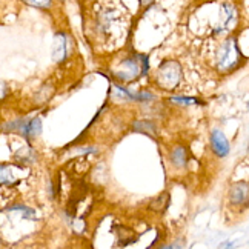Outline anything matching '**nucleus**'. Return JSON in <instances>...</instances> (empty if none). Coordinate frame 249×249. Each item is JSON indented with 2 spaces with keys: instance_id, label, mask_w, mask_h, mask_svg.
Segmentation results:
<instances>
[{
  "instance_id": "f257e3e1",
  "label": "nucleus",
  "mask_w": 249,
  "mask_h": 249,
  "mask_svg": "<svg viewBox=\"0 0 249 249\" xmlns=\"http://www.w3.org/2000/svg\"><path fill=\"white\" fill-rule=\"evenodd\" d=\"M245 62L246 57L240 50V45H238L235 36L229 34L217 43L213 54V63L218 72L222 74L234 72L238 68H242Z\"/></svg>"
},
{
  "instance_id": "f03ea898",
  "label": "nucleus",
  "mask_w": 249,
  "mask_h": 249,
  "mask_svg": "<svg viewBox=\"0 0 249 249\" xmlns=\"http://www.w3.org/2000/svg\"><path fill=\"white\" fill-rule=\"evenodd\" d=\"M240 22V13H238L237 6L232 2H223L218 8L217 22L213 28V34L215 36H229Z\"/></svg>"
},
{
  "instance_id": "7ed1b4c3",
  "label": "nucleus",
  "mask_w": 249,
  "mask_h": 249,
  "mask_svg": "<svg viewBox=\"0 0 249 249\" xmlns=\"http://www.w3.org/2000/svg\"><path fill=\"white\" fill-rule=\"evenodd\" d=\"M226 203L238 214L249 208V180L240 178L229 183L226 191Z\"/></svg>"
},
{
  "instance_id": "20e7f679",
  "label": "nucleus",
  "mask_w": 249,
  "mask_h": 249,
  "mask_svg": "<svg viewBox=\"0 0 249 249\" xmlns=\"http://www.w3.org/2000/svg\"><path fill=\"white\" fill-rule=\"evenodd\" d=\"M183 79V71L177 60H166L163 62L156 72V83L161 89L172 91L181 83Z\"/></svg>"
},
{
  "instance_id": "39448f33",
  "label": "nucleus",
  "mask_w": 249,
  "mask_h": 249,
  "mask_svg": "<svg viewBox=\"0 0 249 249\" xmlns=\"http://www.w3.org/2000/svg\"><path fill=\"white\" fill-rule=\"evenodd\" d=\"M140 55H126L119 62V65L112 70L114 77L122 83H131L142 74V66L139 63Z\"/></svg>"
},
{
  "instance_id": "423d86ee",
  "label": "nucleus",
  "mask_w": 249,
  "mask_h": 249,
  "mask_svg": "<svg viewBox=\"0 0 249 249\" xmlns=\"http://www.w3.org/2000/svg\"><path fill=\"white\" fill-rule=\"evenodd\" d=\"M209 145H211V149H213V154L218 159H225L229 156V152H231V143H229L223 131L218 128H214L211 131Z\"/></svg>"
},
{
  "instance_id": "0eeeda50",
  "label": "nucleus",
  "mask_w": 249,
  "mask_h": 249,
  "mask_svg": "<svg viewBox=\"0 0 249 249\" xmlns=\"http://www.w3.org/2000/svg\"><path fill=\"white\" fill-rule=\"evenodd\" d=\"M8 128H16V131H18L22 136L28 140L36 139L42 131V120L39 117H34L31 120H17L14 123L9 124Z\"/></svg>"
},
{
  "instance_id": "6e6552de",
  "label": "nucleus",
  "mask_w": 249,
  "mask_h": 249,
  "mask_svg": "<svg viewBox=\"0 0 249 249\" xmlns=\"http://www.w3.org/2000/svg\"><path fill=\"white\" fill-rule=\"evenodd\" d=\"M119 20H120V13L117 11V9L107 8L97 16V22H95V25H97L99 33L107 36V34H111L112 28L117 25Z\"/></svg>"
},
{
  "instance_id": "1a4fd4ad",
  "label": "nucleus",
  "mask_w": 249,
  "mask_h": 249,
  "mask_svg": "<svg viewBox=\"0 0 249 249\" xmlns=\"http://www.w3.org/2000/svg\"><path fill=\"white\" fill-rule=\"evenodd\" d=\"M68 37L65 33H57L54 37V45H53V57L57 63H60L66 59V53H68Z\"/></svg>"
},
{
  "instance_id": "9d476101",
  "label": "nucleus",
  "mask_w": 249,
  "mask_h": 249,
  "mask_svg": "<svg viewBox=\"0 0 249 249\" xmlns=\"http://www.w3.org/2000/svg\"><path fill=\"white\" fill-rule=\"evenodd\" d=\"M169 160L176 168H185L188 161V151L185 149V146L177 145L169 152Z\"/></svg>"
},
{
  "instance_id": "9b49d317",
  "label": "nucleus",
  "mask_w": 249,
  "mask_h": 249,
  "mask_svg": "<svg viewBox=\"0 0 249 249\" xmlns=\"http://www.w3.org/2000/svg\"><path fill=\"white\" fill-rule=\"evenodd\" d=\"M23 2H25L26 5H30V6H34V8L46 9V8H50V6H51L53 0H23Z\"/></svg>"
},
{
  "instance_id": "f8f14e48",
  "label": "nucleus",
  "mask_w": 249,
  "mask_h": 249,
  "mask_svg": "<svg viewBox=\"0 0 249 249\" xmlns=\"http://www.w3.org/2000/svg\"><path fill=\"white\" fill-rule=\"evenodd\" d=\"M171 100L172 102H176V103H178V105H202V102H200L198 99H194V97H171Z\"/></svg>"
},
{
  "instance_id": "ddd939ff",
  "label": "nucleus",
  "mask_w": 249,
  "mask_h": 249,
  "mask_svg": "<svg viewBox=\"0 0 249 249\" xmlns=\"http://www.w3.org/2000/svg\"><path fill=\"white\" fill-rule=\"evenodd\" d=\"M140 62H142V75H146L149 71V57L146 54H142Z\"/></svg>"
},
{
  "instance_id": "4468645a",
  "label": "nucleus",
  "mask_w": 249,
  "mask_h": 249,
  "mask_svg": "<svg viewBox=\"0 0 249 249\" xmlns=\"http://www.w3.org/2000/svg\"><path fill=\"white\" fill-rule=\"evenodd\" d=\"M235 245L232 243V242H226V243H222L220 245V248H234Z\"/></svg>"
},
{
  "instance_id": "2eb2a0df",
  "label": "nucleus",
  "mask_w": 249,
  "mask_h": 249,
  "mask_svg": "<svg viewBox=\"0 0 249 249\" xmlns=\"http://www.w3.org/2000/svg\"><path fill=\"white\" fill-rule=\"evenodd\" d=\"M154 0H140V3L142 5H149V3H152Z\"/></svg>"
},
{
  "instance_id": "dca6fc26",
  "label": "nucleus",
  "mask_w": 249,
  "mask_h": 249,
  "mask_svg": "<svg viewBox=\"0 0 249 249\" xmlns=\"http://www.w3.org/2000/svg\"><path fill=\"white\" fill-rule=\"evenodd\" d=\"M248 111H249V102H248Z\"/></svg>"
}]
</instances>
